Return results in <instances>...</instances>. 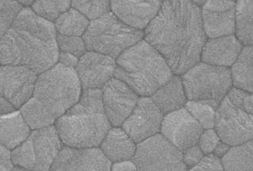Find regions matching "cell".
<instances>
[{"instance_id": "6da1fadb", "label": "cell", "mask_w": 253, "mask_h": 171, "mask_svg": "<svg viewBox=\"0 0 253 171\" xmlns=\"http://www.w3.org/2000/svg\"><path fill=\"white\" fill-rule=\"evenodd\" d=\"M144 37L164 57L173 73L182 75L200 62L207 41L201 8L191 0H164L145 28Z\"/></svg>"}, {"instance_id": "7a4b0ae2", "label": "cell", "mask_w": 253, "mask_h": 171, "mask_svg": "<svg viewBox=\"0 0 253 171\" xmlns=\"http://www.w3.org/2000/svg\"><path fill=\"white\" fill-rule=\"evenodd\" d=\"M56 35L52 22L23 7L0 40V64L23 65L39 75L58 62Z\"/></svg>"}, {"instance_id": "3957f363", "label": "cell", "mask_w": 253, "mask_h": 171, "mask_svg": "<svg viewBox=\"0 0 253 171\" xmlns=\"http://www.w3.org/2000/svg\"><path fill=\"white\" fill-rule=\"evenodd\" d=\"M82 88L75 69L58 63L39 74L33 96L20 112L32 129L52 126L79 101Z\"/></svg>"}, {"instance_id": "277c9868", "label": "cell", "mask_w": 253, "mask_h": 171, "mask_svg": "<svg viewBox=\"0 0 253 171\" xmlns=\"http://www.w3.org/2000/svg\"><path fill=\"white\" fill-rule=\"evenodd\" d=\"M60 140L68 146L97 147L111 128L100 88L83 90L79 101L56 121Z\"/></svg>"}, {"instance_id": "5b68a950", "label": "cell", "mask_w": 253, "mask_h": 171, "mask_svg": "<svg viewBox=\"0 0 253 171\" xmlns=\"http://www.w3.org/2000/svg\"><path fill=\"white\" fill-rule=\"evenodd\" d=\"M172 76L173 72L164 57L145 40L117 58L114 77L126 83L139 96H151Z\"/></svg>"}, {"instance_id": "8992f818", "label": "cell", "mask_w": 253, "mask_h": 171, "mask_svg": "<svg viewBox=\"0 0 253 171\" xmlns=\"http://www.w3.org/2000/svg\"><path fill=\"white\" fill-rule=\"evenodd\" d=\"M143 38V31L126 24L112 11L91 20L83 35L86 49L114 59Z\"/></svg>"}, {"instance_id": "52a82bcc", "label": "cell", "mask_w": 253, "mask_h": 171, "mask_svg": "<svg viewBox=\"0 0 253 171\" xmlns=\"http://www.w3.org/2000/svg\"><path fill=\"white\" fill-rule=\"evenodd\" d=\"M182 85L189 101H205L217 108L232 82L227 67L198 62L182 74Z\"/></svg>"}, {"instance_id": "ba28073f", "label": "cell", "mask_w": 253, "mask_h": 171, "mask_svg": "<svg viewBox=\"0 0 253 171\" xmlns=\"http://www.w3.org/2000/svg\"><path fill=\"white\" fill-rule=\"evenodd\" d=\"M56 127L33 129L29 137L11 151L15 167L30 171H48L61 150Z\"/></svg>"}, {"instance_id": "9c48e42d", "label": "cell", "mask_w": 253, "mask_h": 171, "mask_svg": "<svg viewBox=\"0 0 253 171\" xmlns=\"http://www.w3.org/2000/svg\"><path fill=\"white\" fill-rule=\"evenodd\" d=\"M132 161L138 171H186L182 152L163 134L137 143Z\"/></svg>"}, {"instance_id": "30bf717a", "label": "cell", "mask_w": 253, "mask_h": 171, "mask_svg": "<svg viewBox=\"0 0 253 171\" xmlns=\"http://www.w3.org/2000/svg\"><path fill=\"white\" fill-rule=\"evenodd\" d=\"M214 127L221 141L237 146L253 139V114L233 104L225 95L215 110Z\"/></svg>"}, {"instance_id": "8fae6325", "label": "cell", "mask_w": 253, "mask_h": 171, "mask_svg": "<svg viewBox=\"0 0 253 171\" xmlns=\"http://www.w3.org/2000/svg\"><path fill=\"white\" fill-rule=\"evenodd\" d=\"M38 74L23 65H0V94L15 109H20L33 96Z\"/></svg>"}, {"instance_id": "7c38bea8", "label": "cell", "mask_w": 253, "mask_h": 171, "mask_svg": "<svg viewBox=\"0 0 253 171\" xmlns=\"http://www.w3.org/2000/svg\"><path fill=\"white\" fill-rule=\"evenodd\" d=\"M204 128L186 108L163 116L162 134L182 152L198 143Z\"/></svg>"}, {"instance_id": "4fadbf2b", "label": "cell", "mask_w": 253, "mask_h": 171, "mask_svg": "<svg viewBox=\"0 0 253 171\" xmlns=\"http://www.w3.org/2000/svg\"><path fill=\"white\" fill-rule=\"evenodd\" d=\"M104 111L114 127H120L130 115L138 101V95L116 77H112L101 89Z\"/></svg>"}, {"instance_id": "5bb4252c", "label": "cell", "mask_w": 253, "mask_h": 171, "mask_svg": "<svg viewBox=\"0 0 253 171\" xmlns=\"http://www.w3.org/2000/svg\"><path fill=\"white\" fill-rule=\"evenodd\" d=\"M163 116L151 97L142 96L123 122V128L135 143H139L159 133Z\"/></svg>"}, {"instance_id": "9a60e30c", "label": "cell", "mask_w": 253, "mask_h": 171, "mask_svg": "<svg viewBox=\"0 0 253 171\" xmlns=\"http://www.w3.org/2000/svg\"><path fill=\"white\" fill-rule=\"evenodd\" d=\"M111 162L97 147L61 148L52 163V171H101L111 169Z\"/></svg>"}, {"instance_id": "2e32d148", "label": "cell", "mask_w": 253, "mask_h": 171, "mask_svg": "<svg viewBox=\"0 0 253 171\" xmlns=\"http://www.w3.org/2000/svg\"><path fill=\"white\" fill-rule=\"evenodd\" d=\"M116 60L96 51H85L79 58L76 72L83 89L101 88L114 77Z\"/></svg>"}, {"instance_id": "e0dca14e", "label": "cell", "mask_w": 253, "mask_h": 171, "mask_svg": "<svg viewBox=\"0 0 253 171\" xmlns=\"http://www.w3.org/2000/svg\"><path fill=\"white\" fill-rule=\"evenodd\" d=\"M236 2L227 0H208L202 6V24L208 38L235 33Z\"/></svg>"}, {"instance_id": "ac0fdd59", "label": "cell", "mask_w": 253, "mask_h": 171, "mask_svg": "<svg viewBox=\"0 0 253 171\" xmlns=\"http://www.w3.org/2000/svg\"><path fill=\"white\" fill-rule=\"evenodd\" d=\"M164 0H111L112 12L128 25L143 30L155 17Z\"/></svg>"}, {"instance_id": "d6986e66", "label": "cell", "mask_w": 253, "mask_h": 171, "mask_svg": "<svg viewBox=\"0 0 253 171\" xmlns=\"http://www.w3.org/2000/svg\"><path fill=\"white\" fill-rule=\"evenodd\" d=\"M242 43L234 34L207 40L202 49V62L216 66H232L242 50Z\"/></svg>"}, {"instance_id": "ffe728a7", "label": "cell", "mask_w": 253, "mask_h": 171, "mask_svg": "<svg viewBox=\"0 0 253 171\" xmlns=\"http://www.w3.org/2000/svg\"><path fill=\"white\" fill-rule=\"evenodd\" d=\"M30 127L21 112H11L0 115V144L13 150L29 137Z\"/></svg>"}, {"instance_id": "44dd1931", "label": "cell", "mask_w": 253, "mask_h": 171, "mask_svg": "<svg viewBox=\"0 0 253 171\" xmlns=\"http://www.w3.org/2000/svg\"><path fill=\"white\" fill-rule=\"evenodd\" d=\"M101 150L110 162L129 160L135 153V142L123 128H110L101 141Z\"/></svg>"}, {"instance_id": "7402d4cb", "label": "cell", "mask_w": 253, "mask_h": 171, "mask_svg": "<svg viewBox=\"0 0 253 171\" xmlns=\"http://www.w3.org/2000/svg\"><path fill=\"white\" fill-rule=\"evenodd\" d=\"M150 96L163 114L181 109L187 102L182 78L178 75L172 76L167 83Z\"/></svg>"}, {"instance_id": "603a6c76", "label": "cell", "mask_w": 253, "mask_h": 171, "mask_svg": "<svg viewBox=\"0 0 253 171\" xmlns=\"http://www.w3.org/2000/svg\"><path fill=\"white\" fill-rule=\"evenodd\" d=\"M253 45L243 47L230 70L232 85L249 92H253Z\"/></svg>"}, {"instance_id": "cb8c5ba5", "label": "cell", "mask_w": 253, "mask_h": 171, "mask_svg": "<svg viewBox=\"0 0 253 171\" xmlns=\"http://www.w3.org/2000/svg\"><path fill=\"white\" fill-rule=\"evenodd\" d=\"M253 0H236L235 32L236 38L245 46L253 42Z\"/></svg>"}, {"instance_id": "d4e9b609", "label": "cell", "mask_w": 253, "mask_h": 171, "mask_svg": "<svg viewBox=\"0 0 253 171\" xmlns=\"http://www.w3.org/2000/svg\"><path fill=\"white\" fill-rule=\"evenodd\" d=\"M253 141L229 148L221 159L225 171H253Z\"/></svg>"}, {"instance_id": "484cf974", "label": "cell", "mask_w": 253, "mask_h": 171, "mask_svg": "<svg viewBox=\"0 0 253 171\" xmlns=\"http://www.w3.org/2000/svg\"><path fill=\"white\" fill-rule=\"evenodd\" d=\"M89 19L77 9L70 7L55 20L57 34L69 37H82L88 28Z\"/></svg>"}, {"instance_id": "4316f807", "label": "cell", "mask_w": 253, "mask_h": 171, "mask_svg": "<svg viewBox=\"0 0 253 171\" xmlns=\"http://www.w3.org/2000/svg\"><path fill=\"white\" fill-rule=\"evenodd\" d=\"M31 6L36 14L52 22L70 8L71 0H34Z\"/></svg>"}, {"instance_id": "83f0119b", "label": "cell", "mask_w": 253, "mask_h": 171, "mask_svg": "<svg viewBox=\"0 0 253 171\" xmlns=\"http://www.w3.org/2000/svg\"><path fill=\"white\" fill-rule=\"evenodd\" d=\"M185 108L200 122L203 128H214L216 108L210 103L205 101H188L185 104Z\"/></svg>"}, {"instance_id": "f1b7e54d", "label": "cell", "mask_w": 253, "mask_h": 171, "mask_svg": "<svg viewBox=\"0 0 253 171\" xmlns=\"http://www.w3.org/2000/svg\"><path fill=\"white\" fill-rule=\"evenodd\" d=\"M111 0H71V6L89 20L97 19L110 11Z\"/></svg>"}, {"instance_id": "f546056e", "label": "cell", "mask_w": 253, "mask_h": 171, "mask_svg": "<svg viewBox=\"0 0 253 171\" xmlns=\"http://www.w3.org/2000/svg\"><path fill=\"white\" fill-rule=\"evenodd\" d=\"M23 5L16 0H0V40L11 27Z\"/></svg>"}, {"instance_id": "4dcf8cb0", "label": "cell", "mask_w": 253, "mask_h": 171, "mask_svg": "<svg viewBox=\"0 0 253 171\" xmlns=\"http://www.w3.org/2000/svg\"><path fill=\"white\" fill-rule=\"evenodd\" d=\"M56 41L59 51L69 52L74 56L81 57L86 51V46L82 37H69L56 35Z\"/></svg>"}, {"instance_id": "1f68e13d", "label": "cell", "mask_w": 253, "mask_h": 171, "mask_svg": "<svg viewBox=\"0 0 253 171\" xmlns=\"http://www.w3.org/2000/svg\"><path fill=\"white\" fill-rule=\"evenodd\" d=\"M219 137L214 128H207L203 131L200 139L198 141L199 146L205 154L213 153V150L219 141Z\"/></svg>"}, {"instance_id": "d6a6232c", "label": "cell", "mask_w": 253, "mask_h": 171, "mask_svg": "<svg viewBox=\"0 0 253 171\" xmlns=\"http://www.w3.org/2000/svg\"><path fill=\"white\" fill-rule=\"evenodd\" d=\"M191 171H223V165L219 157L211 153L202 158L197 165L191 168Z\"/></svg>"}, {"instance_id": "836d02e7", "label": "cell", "mask_w": 253, "mask_h": 171, "mask_svg": "<svg viewBox=\"0 0 253 171\" xmlns=\"http://www.w3.org/2000/svg\"><path fill=\"white\" fill-rule=\"evenodd\" d=\"M204 154L199 145L195 144L182 152V161L187 168L191 169L192 167L197 165L204 157Z\"/></svg>"}, {"instance_id": "e575fe53", "label": "cell", "mask_w": 253, "mask_h": 171, "mask_svg": "<svg viewBox=\"0 0 253 171\" xmlns=\"http://www.w3.org/2000/svg\"><path fill=\"white\" fill-rule=\"evenodd\" d=\"M8 148L0 144V171H12L13 163L11 159V152Z\"/></svg>"}, {"instance_id": "d590c367", "label": "cell", "mask_w": 253, "mask_h": 171, "mask_svg": "<svg viewBox=\"0 0 253 171\" xmlns=\"http://www.w3.org/2000/svg\"><path fill=\"white\" fill-rule=\"evenodd\" d=\"M58 61L60 64L71 68V69H76L79 61V57L74 56L73 54L69 52H64V51H59Z\"/></svg>"}, {"instance_id": "8d00e7d4", "label": "cell", "mask_w": 253, "mask_h": 171, "mask_svg": "<svg viewBox=\"0 0 253 171\" xmlns=\"http://www.w3.org/2000/svg\"><path fill=\"white\" fill-rule=\"evenodd\" d=\"M112 167L113 171H136L137 167L133 161L125 160L117 162Z\"/></svg>"}, {"instance_id": "74e56055", "label": "cell", "mask_w": 253, "mask_h": 171, "mask_svg": "<svg viewBox=\"0 0 253 171\" xmlns=\"http://www.w3.org/2000/svg\"><path fill=\"white\" fill-rule=\"evenodd\" d=\"M15 108L14 107L8 100L5 98L4 96H2L0 94V115L2 114H7L11 112L15 111Z\"/></svg>"}, {"instance_id": "f35d334b", "label": "cell", "mask_w": 253, "mask_h": 171, "mask_svg": "<svg viewBox=\"0 0 253 171\" xmlns=\"http://www.w3.org/2000/svg\"><path fill=\"white\" fill-rule=\"evenodd\" d=\"M229 145H227L225 142L219 140V142L214 148V150H213V154H215L219 158H222L227 152V150H229Z\"/></svg>"}, {"instance_id": "ab89813d", "label": "cell", "mask_w": 253, "mask_h": 171, "mask_svg": "<svg viewBox=\"0 0 253 171\" xmlns=\"http://www.w3.org/2000/svg\"><path fill=\"white\" fill-rule=\"evenodd\" d=\"M191 1L193 3H195L196 6H200V8H201L202 6H204L208 2V0H191Z\"/></svg>"}, {"instance_id": "60d3db41", "label": "cell", "mask_w": 253, "mask_h": 171, "mask_svg": "<svg viewBox=\"0 0 253 171\" xmlns=\"http://www.w3.org/2000/svg\"><path fill=\"white\" fill-rule=\"evenodd\" d=\"M16 1L20 2V4L25 6H30L34 2V0H16Z\"/></svg>"}, {"instance_id": "b9f144b4", "label": "cell", "mask_w": 253, "mask_h": 171, "mask_svg": "<svg viewBox=\"0 0 253 171\" xmlns=\"http://www.w3.org/2000/svg\"><path fill=\"white\" fill-rule=\"evenodd\" d=\"M227 1H232V2H236V0H227Z\"/></svg>"}, {"instance_id": "7bdbcfd3", "label": "cell", "mask_w": 253, "mask_h": 171, "mask_svg": "<svg viewBox=\"0 0 253 171\" xmlns=\"http://www.w3.org/2000/svg\"></svg>"}]
</instances>
